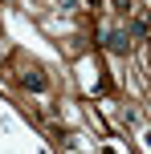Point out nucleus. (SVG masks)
Segmentation results:
<instances>
[{
	"mask_svg": "<svg viewBox=\"0 0 151 154\" xmlns=\"http://www.w3.org/2000/svg\"><path fill=\"white\" fill-rule=\"evenodd\" d=\"M106 41H110V49H119V53L127 49V32H106Z\"/></svg>",
	"mask_w": 151,
	"mask_h": 154,
	"instance_id": "obj_2",
	"label": "nucleus"
},
{
	"mask_svg": "<svg viewBox=\"0 0 151 154\" xmlns=\"http://www.w3.org/2000/svg\"><path fill=\"white\" fill-rule=\"evenodd\" d=\"M25 89H45V77H41V73H25Z\"/></svg>",
	"mask_w": 151,
	"mask_h": 154,
	"instance_id": "obj_1",
	"label": "nucleus"
}]
</instances>
